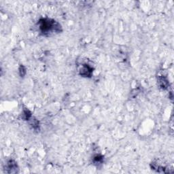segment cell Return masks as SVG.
I'll list each match as a JSON object with an SVG mask.
<instances>
[{
	"mask_svg": "<svg viewBox=\"0 0 174 174\" xmlns=\"http://www.w3.org/2000/svg\"><path fill=\"white\" fill-rule=\"evenodd\" d=\"M40 28L43 34H48L53 31H59L61 25L54 20L50 19H42L40 20Z\"/></svg>",
	"mask_w": 174,
	"mask_h": 174,
	"instance_id": "1",
	"label": "cell"
},
{
	"mask_svg": "<svg viewBox=\"0 0 174 174\" xmlns=\"http://www.w3.org/2000/svg\"><path fill=\"white\" fill-rule=\"evenodd\" d=\"M20 74L21 76H23V75L25 74L26 71H25V68H24V66H22V65H21V66L20 67Z\"/></svg>",
	"mask_w": 174,
	"mask_h": 174,
	"instance_id": "4",
	"label": "cell"
},
{
	"mask_svg": "<svg viewBox=\"0 0 174 174\" xmlns=\"http://www.w3.org/2000/svg\"><path fill=\"white\" fill-rule=\"evenodd\" d=\"M8 169H9V172L8 173H16V168H17V165L14 162V161H10L8 163Z\"/></svg>",
	"mask_w": 174,
	"mask_h": 174,
	"instance_id": "3",
	"label": "cell"
},
{
	"mask_svg": "<svg viewBox=\"0 0 174 174\" xmlns=\"http://www.w3.org/2000/svg\"><path fill=\"white\" fill-rule=\"evenodd\" d=\"M93 72V68L89 66L88 65H84L80 70V75L86 77H90Z\"/></svg>",
	"mask_w": 174,
	"mask_h": 174,
	"instance_id": "2",
	"label": "cell"
}]
</instances>
